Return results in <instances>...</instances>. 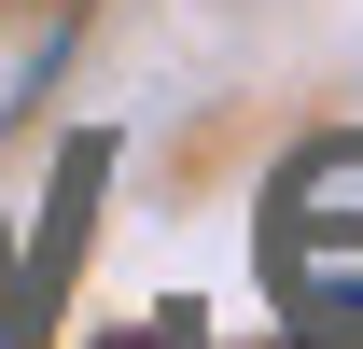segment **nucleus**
Instances as JSON below:
<instances>
[{
	"label": "nucleus",
	"mask_w": 363,
	"mask_h": 349,
	"mask_svg": "<svg viewBox=\"0 0 363 349\" xmlns=\"http://www.w3.org/2000/svg\"><path fill=\"white\" fill-rule=\"evenodd\" d=\"M112 349H196V336H112Z\"/></svg>",
	"instance_id": "nucleus-3"
},
{
	"label": "nucleus",
	"mask_w": 363,
	"mask_h": 349,
	"mask_svg": "<svg viewBox=\"0 0 363 349\" xmlns=\"http://www.w3.org/2000/svg\"><path fill=\"white\" fill-rule=\"evenodd\" d=\"M266 294L308 349H363V140H308L266 182Z\"/></svg>",
	"instance_id": "nucleus-1"
},
{
	"label": "nucleus",
	"mask_w": 363,
	"mask_h": 349,
	"mask_svg": "<svg viewBox=\"0 0 363 349\" xmlns=\"http://www.w3.org/2000/svg\"><path fill=\"white\" fill-rule=\"evenodd\" d=\"M98 182H112V140H70V154H56V210H43V252H28V279L0 294V336H28V321H43V294L70 279V252H84V210H98Z\"/></svg>",
	"instance_id": "nucleus-2"
}]
</instances>
